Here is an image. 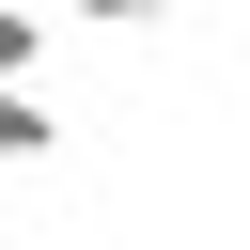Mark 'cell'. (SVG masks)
Returning <instances> with one entry per match:
<instances>
[{"label": "cell", "instance_id": "cell-1", "mask_svg": "<svg viewBox=\"0 0 250 250\" xmlns=\"http://www.w3.org/2000/svg\"><path fill=\"white\" fill-rule=\"evenodd\" d=\"M47 156H62V109L47 94H0V172H47Z\"/></svg>", "mask_w": 250, "mask_h": 250}, {"label": "cell", "instance_id": "cell-2", "mask_svg": "<svg viewBox=\"0 0 250 250\" xmlns=\"http://www.w3.org/2000/svg\"><path fill=\"white\" fill-rule=\"evenodd\" d=\"M31 62H47V16H31V0H0V94H16Z\"/></svg>", "mask_w": 250, "mask_h": 250}, {"label": "cell", "instance_id": "cell-3", "mask_svg": "<svg viewBox=\"0 0 250 250\" xmlns=\"http://www.w3.org/2000/svg\"><path fill=\"white\" fill-rule=\"evenodd\" d=\"M78 16H94V31H141V16H172V0H78Z\"/></svg>", "mask_w": 250, "mask_h": 250}]
</instances>
